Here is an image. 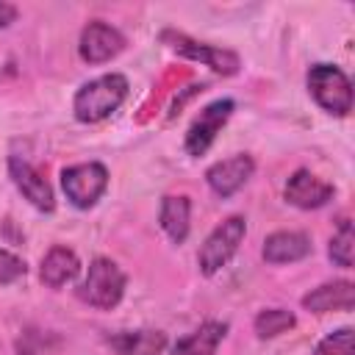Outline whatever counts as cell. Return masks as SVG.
Here are the masks:
<instances>
[{
	"instance_id": "9a60e30c",
	"label": "cell",
	"mask_w": 355,
	"mask_h": 355,
	"mask_svg": "<svg viewBox=\"0 0 355 355\" xmlns=\"http://www.w3.org/2000/svg\"><path fill=\"white\" fill-rule=\"evenodd\" d=\"M158 222L175 244H183L191 227V200L186 194H166L158 208Z\"/></svg>"
},
{
	"instance_id": "9c48e42d",
	"label": "cell",
	"mask_w": 355,
	"mask_h": 355,
	"mask_svg": "<svg viewBox=\"0 0 355 355\" xmlns=\"http://www.w3.org/2000/svg\"><path fill=\"white\" fill-rule=\"evenodd\" d=\"M8 175L14 180V186L19 189V194L36 208V211H44L50 214L55 208V197H53V189L50 183L44 180V175L25 158L19 155H11L8 158Z\"/></svg>"
},
{
	"instance_id": "3957f363",
	"label": "cell",
	"mask_w": 355,
	"mask_h": 355,
	"mask_svg": "<svg viewBox=\"0 0 355 355\" xmlns=\"http://www.w3.org/2000/svg\"><path fill=\"white\" fill-rule=\"evenodd\" d=\"M308 92L311 97L336 116H347L352 111V83L347 78L344 69H338L336 64H313L308 69Z\"/></svg>"
},
{
	"instance_id": "277c9868",
	"label": "cell",
	"mask_w": 355,
	"mask_h": 355,
	"mask_svg": "<svg viewBox=\"0 0 355 355\" xmlns=\"http://www.w3.org/2000/svg\"><path fill=\"white\" fill-rule=\"evenodd\" d=\"M247 236V219L244 216H227L225 222H219L208 239L202 241L200 252H197V263H200V272L202 275H216L222 266L230 263V258L239 252V244L244 241Z\"/></svg>"
},
{
	"instance_id": "4fadbf2b",
	"label": "cell",
	"mask_w": 355,
	"mask_h": 355,
	"mask_svg": "<svg viewBox=\"0 0 355 355\" xmlns=\"http://www.w3.org/2000/svg\"><path fill=\"white\" fill-rule=\"evenodd\" d=\"M302 308L313 313H330V311H352L355 308V286L349 280H333L322 283L313 291L302 297Z\"/></svg>"
},
{
	"instance_id": "5b68a950",
	"label": "cell",
	"mask_w": 355,
	"mask_h": 355,
	"mask_svg": "<svg viewBox=\"0 0 355 355\" xmlns=\"http://www.w3.org/2000/svg\"><path fill=\"white\" fill-rule=\"evenodd\" d=\"M61 189L75 208L89 211L108 189V169L100 161L72 164V166L61 169Z\"/></svg>"
},
{
	"instance_id": "52a82bcc",
	"label": "cell",
	"mask_w": 355,
	"mask_h": 355,
	"mask_svg": "<svg viewBox=\"0 0 355 355\" xmlns=\"http://www.w3.org/2000/svg\"><path fill=\"white\" fill-rule=\"evenodd\" d=\"M233 108H236V103H233L230 97H219V100L208 103V105L197 114V119L189 125V130H186V153L194 155V158H197V155H205L208 147L214 144L216 133H219V130L225 128V122L230 119Z\"/></svg>"
},
{
	"instance_id": "8992f818",
	"label": "cell",
	"mask_w": 355,
	"mask_h": 355,
	"mask_svg": "<svg viewBox=\"0 0 355 355\" xmlns=\"http://www.w3.org/2000/svg\"><path fill=\"white\" fill-rule=\"evenodd\" d=\"M161 42H166L178 55L183 58H191V61H202L205 67H211L214 72L230 78L241 69V58L239 53L233 50H225V47H214V44H205V42H197L180 31H161Z\"/></svg>"
},
{
	"instance_id": "2e32d148",
	"label": "cell",
	"mask_w": 355,
	"mask_h": 355,
	"mask_svg": "<svg viewBox=\"0 0 355 355\" xmlns=\"http://www.w3.org/2000/svg\"><path fill=\"white\" fill-rule=\"evenodd\" d=\"M225 336H227V322L208 319L194 333L178 338L169 355H214Z\"/></svg>"
},
{
	"instance_id": "ffe728a7",
	"label": "cell",
	"mask_w": 355,
	"mask_h": 355,
	"mask_svg": "<svg viewBox=\"0 0 355 355\" xmlns=\"http://www.w3.org/2000/svg\"><path fill=\"white\" fill-rule=\"evenodd\" d=\"M352 327H341L316 344L313 355H352Z\"/></svg>"
},
{
	"instance_id": "5bb4252c",
	"label": "cell",
	"mask_w": 355,
	"mask_h": 355,
	"mask_svg": "<svg viewBox=\"0 0 355 355\" xmlns=\"http://www.w3.org/2000/svg\"><path fill=\"white\" fill-rule=\"evenodd\" d=\"M80 272V261L78 255L64 247V244H55L47 250V255L42 258V269H39V277L47 288H61L67 286L69 280H75Z\"/></svg>"
},
{
	"instance_id": "7c38bea8",
	"label": "cell",
	"mask_w": 355,
	"mask_h": 355,
	"mask_svg": "<svg viewBox=\"0 0 355 355\" xmlns=\"http://www.w3.org/2000/svg\"><path fill=\"white\" fill-rule=\"evenodd\" d=\"M313 250L311 236L302 230H275L263 239V261L266 263H294L308 258Z\"/></svg>"
},
{
	"instance_id": "44dd1931",
	"label": "cell",
	"mask_w": 355,
	"mask_h": 355,
	"mask_svg": "<svg viewBox=\"0 0 355 355\" xmlns=\"http://www.w3.org/2000/svg\"><path fill=\"white\" fill-rule=\"evenodd\" d=\"M25 272H28L25 261L19 255H14V252H8V250L0 247V286L17 283L19 277H25Z\"/></svg>"
},
{
	"instance_id": "e0dca14e",
	"label": "cell",
	"mask_w": 355,
	"mask_h": 355,
	"mask_svg": "<svg viewBox=\"0 0 355 355\" xmlns=\"http://www.w3.org/2000/svg\"><path fill=\"white\" fill-rule=\"evenodd\" d=\"M119 355H164L166 336L161 330H122L108 338Z\"/></svg>"
},
{
	"instance_id": "7a4b0ae2",
	"label": "cell",
	"mask_w": 355,
	"mask_h": 355,
	"mask_svg": "<svg viewBox=\"0 0 355 355\" xmlns=\"http://www.w3.org/2000/svg\"><path fill=\"white\" fill-rule=\"evenodd\" d=\"M125 283H128V277L119 269V263L100 255L89 263V272H86V280L78 288V297L83 302H89L92 308H97V311H111L122 302Z\"/></svg>"
},
{
	"instance_id": "7402d4cb",
	"label": "cell",
	"mask_w": 355,
	"mask_h": 355,
	"mask_svg": "<svg viewBox=\"0 0 355 355\" xmlns=\"http://www.w3.org/2000/svg\"><path fill=\"white\" fill-rule=\"evenodd\" d=\"M17 19V8L11 3H0V28H8Z\"/></svg>"
},
{
	"instance_id": "ac0fdd59",
	"label": "cell",
	"mask_w": 355,
	"mask_h": 355,
	"mask_svg": "<svg viewBox=\"0 0 355 355\" xmlns=\"http://www.w3.org/2000/svg\"><path fill=\"white\" fill-rule=\"evenodd\" d=\"M297 324V316L288 311V308H266L255 316L252 327H255V336L258 338H275L286 330H291Z\"/></svg>"
},
{
	"instance_id": "6da1fadb",
	"label": "cell",
	"mask_w": 355,
	"mask_h": 355,
	"mask_svg": "<svg viewBox=\"0 0 355 355\" xmlns=\"http://www.w3.org/2000/svg\"><path fill=\"white\" fill-rule=\"evenodd\" d=\"M128 78L119 75V72H108V75H100L89 83H83L78 92H75V100H72V114L78 122L83 125H94V122H103L108 119L128 97Z\"/></svg>"
},
{
	"instance_id": "ba28073f",
	"label": "cell",
	"mask_w": 355,
	"mask_h": 355,
	"mask_svg": "<svg viewBox=\"0 0 355 355\" xmlns=\"http://www.w3.org/2000/svg\"><path fill=\"white\" fill-rule=\"evenodd\" d=\"M125 50V36L103 22V19H92L83 31H80V42H78V53L86 64H105L111 58H116Z\"/></svg>"
},
{
	"instance_id": "30bf717a",
	"label": "cell",
	"mask_w": 355,
	"mask_h": 355,
	"mask_svg": "<svg viewBox=\"0 0 355 355\" xmlns=\"http://www.w3.org/2000/svg\"><path fill=\"white\" fill-rule=\"evenodd\" d=\"M252 172H255L252 155L239 153V155H230V158L216 161L214 166H208L205 180H208V186H211V191H214L216 197L227 200V197H233V194L252 178Z\"/></svg>"
},
{
	"instance_id": "8fae6325",
	"label": "cell",
	"mask_w": 355,
	"mask_h": 355,
	"mask_svg": "<svg viewBox=\"0 0 355 355\" xmlns=\"http://www.w3.org/2000/svg\"><path fill=\"white\" fill-rule=\"evenodd\" d=\"M286 200L302 211H313V208H322L333 200V183L316 178L313 172L308 169H297L288 180H286V189H283Z\"/></svg>"
},
{
	"instance_id": "d6986e66",
	"label": "cell",
	"mask_w": 355,
	"mask_h": 355,
	"mask_svg": "<svg viewBox=\"0 0 355 355\" xmlns=\"http://www.w3.org/2000/svg\"><path fill=\"white\" fill-rule=\"evenodd\" d=\"M352 247H355V236H352V222L349 219H341L336 236L330 239V247H327V255L336 266L341 269H349L352 266Z\"/></svg>"
}]
</instances>
